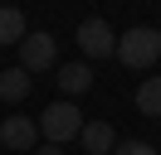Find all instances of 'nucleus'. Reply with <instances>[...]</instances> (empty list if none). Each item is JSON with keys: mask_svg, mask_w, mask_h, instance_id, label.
I'll return each instance as SVG.
<instances>
[{"mask_svg": "<svg viewBox=\"0 0 161 155\" xmlns=\"http://www.w3.org/2000/svg\"><path fill=\"white\" fill-rule=\"evenodd\" d=\"M78 141H83L88 155H112V126H108V121H83Z\"/></svg>", "mask_w": 161, "mask_h": 155, "instance_id": "nucleus-7", "label": "nucleus"}, {"mask_svg": "<svg viewBox=\"0 0 161 155\" xmlns=\"http://www.w3.org/2000/svg\"><path fill=\"white\" fill-rule=\"evenodd\" d=\"M34 155H64V150H59L54 141H39V145H34Z\"/></svg>", "mask_w": 161, "mask_h": 155, "instance_id": "nucleus-12", "label": "nucleus"}, {"mask_svg": "<svg viewBox=\"0 0 161 155\" xmlns=\"http://www.w3.org/2000/svg\"><path fill=\"white\" fill-rule=\"evenodd\" d=\"M73 39H78V48H83L88 58H112V53H117V34H112V24H108V19H98V15L83 19Z\"/></svg>", "mask_w": 161, "mask_h": 155, "instance_id": "nucleus-3", "label": "nucleus"}, {"mask_svg": "<svg viewBox=\"0 0 161 155\" xmlns=\"http://www.w3.org/2000/svg\"><path fill=\"white\" fill-rule=\"evenodd\" d=\"M117 58L127 68H151L161 58V29L137 24V29H127V34H117Z\"/></svg>", "mask_w": 161, "mask_h": 155, "instance_id": "nucleus-1", "label": "nucleus"}, {"mask_svg": "<svg viewBox=\"0 0 161 155\" xmlns=\"http://www.w3.org/2000/svg\"><path fill=\"white\" fill-rule=\"evenodd\" d=\"M0 145L5 150H34L39 145V121L34 116H5L0 121Z\"/></svg>", "mask_w": 161, "mask_h": 155, "instance_id": "nucleus-5", "label": "nucleus"}, {"mask_svg": "<svg viewBox=\"0 0 161 155\" xmlns=\"http://www.w3.org/2000/svg\"><path fill=\"white\" fill-rule=\"evenodd\" d=\"M54 58H59L54 34L34 29V34H25V39H20V68H25V73H44V68H54Z\"/></svg>", "mask_w": 161, "mask_h": 155, "instance_id": "nucleus-4", "label": "nucleus"}, {"mask_svg": "<svg viewBox=\"0 0 161 155\" xmlns=\"http://www.w3.org/2000/svg\"><path fill=\"white\" fill-rule=\"evenodd\" d=\"M20 39H25V15L15 5H5L0 10V44H20Z\"/></svg>", "mask_w": 161, "mask_h": 155, "instance_id": "nucleus-10", "label": "nucleus"}, {"mask_svg": "<svg viewBox=\"0 0 161 155\" xmlns=\"http://www.w3.org/2000/svg\"><path fill=\"white\" fill-rule=\"evenodd\" d=\"M137 112L142 116H161V78H142V87H137Z\"/></svg>", "mask_w": 161, "mask_h": 155, "instance_id": "nucleus-9", "label": "nucleus"}, {"mask_svg": "<svg viewBox=\"0 0 161 155\" xmlns=\"http://www.w3.org/2000/svg\"><path fill=\"white\" fill-rule=\"evenodd\" d=\"M59 87H64V97H83L93 87V68L88 63H64L59 68Z\"/></svg>", "mask_w": 161, "mask_h": 155, "instance_id": "nucleus-6", "label": "nucleus"}, {"mask_svg": "<svg viewBox=\"0 0 161 155\" xmlns=\"http://www.w3.org/2000/svg\"><path fill=\"white\" fill-rule=\"evenodd\" d=\"M112 155H156L147 141H122V145H112Z\"/></svg>", "mask_w": 161, "mask_h": 155, "instance_id": "nucleus-11", "label": "nucleus"}, {"mask_svg": "<svg viewBox=\"0 0 161 155\" xmlns=\"http://www.w3.org/2000/svg\"><path fill=\"white\" fill-rule=\"evenodd\" d=\"M83 131V112L64 97V102H54V107H44V116H39V141H54V145H64V141H73V136Z\"/></svg>", "mask_w": 161, "mask_h": 155, "instance_id": "nucleus-2", "label": "nucleus"}, {"mask_svg": "<svg viewBox=\"0 0 161 155\" xmlns=\"http://www.w3.org/2000/svg\"><path fill=\"white\" fill-rule=\"evenodd\" d=\"M30 97V73L25 68H5L0 73V102H25Z\"/></svg>", "mask_w": 161, "mask_h": 155, "instance_id": "nucleus-8", "label": "nucleus"}]
</instances>
